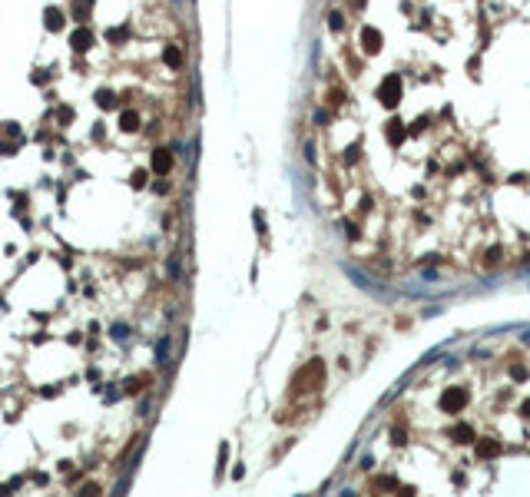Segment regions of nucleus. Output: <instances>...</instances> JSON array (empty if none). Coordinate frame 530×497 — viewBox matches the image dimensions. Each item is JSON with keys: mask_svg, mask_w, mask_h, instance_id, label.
<instances>
[{"mask_svg": "<svg viewBox=\"0 0 530 497\" xmlns=\"http://www.w3.org/2000/svg\"><path fill=\"white\" fill-rule=\"evenodd\" d=\"M378 96H381V103H385V106H394V103H398V96H401V80H398V73H388V76H385V83H381Z\"/></svg>", "mask_w": 530, "mask_h": 497, "instance_id": "1", "label": "nucleus"}, {"mask_svg": "<svg viewBox=\"0 0 530 497\" xmlns=\"http://www.w3.org/2000/svg\"><path fill=\"white\" fill-rule=\"evenodd\" d=\"M464 404H467V391H464V388H448V391L441 395V408L451 411V415H454V411H461Z\"/></svg>", "mask_w": 530, "mask_h": 497, "instance_id": "2", "label": "nucleus"}, {"mask_svg": "<svg viewBox=\"0 0 530 497\" xmlns=\"http://www.w3.org/2000/svg\"><path fill=\"white\" fill-rule=\"evenodd\" d=\"M169 169H172V153L169 149H156V153H152V172L163 176V172H169Z\"/></svg>", "mask_w": 530, "mask_h": 497, "instance_id": "3", "label": "nucleus"}, {"mask_svg": "<svg viewBox=\"0 0 530 497\" xmlns=\"http://www.w3.org/2000/svg\"><path fill=\"white\" fill-rule=\"evenodd\" d=\"M361 47H365L368 53H378L381 50V33L374 30V27H365V30H361Z\"/></svg>", "mask_w": 530, "mask_h": 497, "instance_id": "4", "label": "nucleus"}, {"mask_svg": "<svg viewBox=\"0 0 530 497\" xmlns=\"http://www.w3.org/2000/svg\"><path fill=\"white\" fill-rule=\"evenodd\" d=\"M477 454H480V458H497V454H500V444H497V441H480V444H477Z\"/></svg>", "mask_w": 530, "mask_h": 497, "instance_id": "5", "label": "nucleus"}, {"mask_svg": "<svg viewBox=\"0 0 530 497\" xmlns=\"http://www.w3.org/2000/svg\"><path fill=\"white\" fill-rule=\"evenodd\" d=\"M120 126H123V129H129V133H132V129H139V116L132 113V110H126V113L120 116Z\"/></svg>", "mask_w": 530, "mask_h": 497, "instance_id": "6", "label": "nucleus"}, {"mask_svg": "<svg viewBox=\"0 0 530 497\" xmlns=\"http://www.w3.org/2000/svg\"><path fill=\"white\" fill-rule=\"evenodd\" d=\"M388 139H391V143H401V139H404V126L401 123H388Z\"/></svg>", "mask_w": 530, "mask_h": 497, "instance_id": "7", "label": "nucleus"}, {"mask_svg": "<svg viewBox=\"0 0 530 497\" xmlns=\"http://www.w3.org/2000/svg\"><path fill=\"white\" fill-rule=\"evenodd\" d=\"M156 361H159V365H166V361H169V341H159V348H156Z\"/></svg>", "mask_w": 530, "mask_h": 497, "instance_id": "8", "label": "nucleus"}, {"mask_svg": "<svg viewBox=\"0 0 530 497\" xmlns=\"http://www.w3.org/2000/svg\"><path fill=\"white\" fill-rule=\"evenodd\" d=\"M454 438H457V441H474V431L467 428V424H457V428H454Z\"/></svg>", "mask_w": 530, "mask_h": 497, "instance_id": "9", "label": "nucleus"}, {"mask_svg": "<svg viewBox=\"0 0 530 497\" xmlns=\"http://www.w3.org/2000/svg\"><path fill=\"white\" fill-rule=\"evenodd\" d=\"M166 63H169V67H179V63H183V57H179L176 47H169V50H166Z\"/></svg>", "mask_w": 530, "mask_h": 497, "instance_id": "10", "label": "nucleus"}, {"mask_svg": "<svg viewBox=\"0 0 530 497\" xmlns=\"http://www.w3.org/2000/svg\"><path fill=\"white\" fill-rule=\"evenodd\" d=\"M86 40H90V33H86V30H80V33L73 37V47H76V50H83V47H86Z\"/></svg>", "mask_w": 530, "mask_h": 497, "instance_id": "11", "label": "nucleus"}, {"mask_svg": "<svg viewBox=\"0 0 530 497\" xmlns=\"http://www.w3.org/2000/svg\"><path fill=\"white\" fill-rule=\"evenodd\" d=\"M511 378H514V381H524V378H527V368H524V365H514V368H511Z\"/></svg>", "mask_w": 530, "mask_h": 497, "instance_id": "12", "label": "nucleus"}, {"mask_svg": "<svg viewBox=\"0 0 530 497\" xmlns=\"http://www.w3.org/2000/svg\"><path fill=\"white\" fill-rule=\"evenodd\" d=\"M328 27H332V30H341V27H345V24H341V13H332V20H328Z\"/></svg>", "mask_w": 530, "mask_h": 497, "instance_id": "13", "label": "nucleus"}, {"mask_svg": "<svg viewBox=\"0 0 530 497\" xmlns=\"http://www.w3.org/2000/svg\"><path fill=\"white\" fill-rule=\"evenodd\" d=\"M169 275H172V278L179 275V258H169Z\"/></svg>", "mask_w": 530, "mask_h": 497, "instance_id": "14", "label": "nucleus"}, {"mask_svg": "<svg viewBox=\"0 0 530 497\" xmlns=\"http://www.w3.org/2000/svg\"><path fill=\"white\" fill-rule=\"evenodd\" d=\"M524 415H527V418H530V401H524Z\"/></svg>", "mask_w": 530, "mask_h": 497, "instance_id": "15", "label": "nucleus"}]
</instances>
